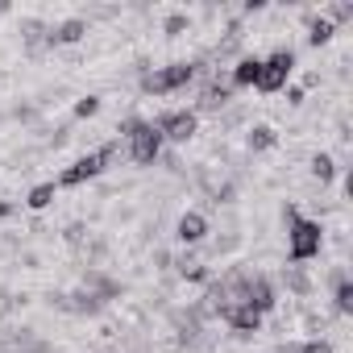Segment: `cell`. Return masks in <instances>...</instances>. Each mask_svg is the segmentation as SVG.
Returning <instances> with one entry per match:
<instances>
[{
    "mask_svg": "<svg viewBox=\"0 0 353 353\" xmlns=\"http://www.w3.org/2000/svg\"><path fill=\"white\" fill-rule=\"evenodd\" d=\"M320 245H324V229H320V221H291L287 225V262H295V266H303V262H312V258H320Z\"/></svg>",
    "mask_w": 353,
    "mask_h": 353,
    "instance_id": "2",
    "label": "cell"
},
{
    "mask_svg": "<svg viewBox=\"0 0 353 353\" xmlns=\"http://www.w3.org/2000/svg\"><path fill=\"white\" fill-rule=\"evenodd\" d=\"M83 291H92L96 299H104V303H108V299H117V295H121V283H117V279H108V274H100V270H88V274H83Z\"/></svg>",
    "mask_w": 353,
    "mask_h": 353,
    "instance_id": "14",
    "label": "cell"
},
{
    "mask_svg": "<svg viewBox=\"0 0 353 353\" xmlns=\"http://www.w3.org/2000/svg\"><path fill=\"white\" fill-rule=\"evenodd\" d=\"M332 26L336 21H353V5H349V0H341V5H332V17H328Z\"/></svg>",
    "mask_w": 353,
    "mask_h": 353,
    "instance_id": "25",
    "label": "cell"
},
{
    "mask_svg": "<svg viewBox=\"0 0 353 353\" xmlns=\"http://www.w3.org/2000/svg\"><path fill=\"white\" fill-rule=\"evenodd\" d=\"M117 137H125V145H129V158L137 162V166H154L158 158H162V133L150 125V121H141V117H129L125 125H121V133Z\"/></svg>",
    "mask_w": 353,
    "mask_h": 353,
    "instance_id": "1",
    "label": "cell"
},
{
    "mask_svg": "<svg viewBox=\"0 0 353 353\" xmlns=\"http://www.w3.org/2000/svg\"><path fill=\"white\" fill-rule=\"evenodd\" d=\"M287 104H303V88H287Z\"/></svg>",
    "mask_w": 353,
    "mask_h": 353,
    "instance_id": "28",
    "label": "cell"
},
{
    "mask_svg": "<svg viewBox=\"0 0 353 353\" xmlns=\"http://www.w3.org/2000/svg\"><path fill=\"white\" fill-rule=\"evenodd\" d=\"M158 133H162V141H170V145H188L192 137H196V112H188V108H174V112H162L158 121H150Z\"/></svg>",
    "mask_w": 353,
    "mask_h": 353,
    "instance_id": "5",
    "label": "cell"
},
{
    "mask_svg": "<svg viewBox=\"0 0 353 353\" xmlns=\"http://www.w3.org/2000/svg\"><path fill=\"white\" fill-rule=\"evenodd\" d=\"M245 141H250V150H254V154H262V150H274V141H279V133H274L270 125H254Z\"/></svg>",
    "mask_w": 353,
    "mask_h": 353,
    "instance_id": "19",
    "label": "cell"
},
{
    "mask_svg": "<svg viewBox=\"0 0 353 353\" xmlns=\"http://www.w3.org/2000/svg\"><path fill=\"white\" fill-rule=\"evenodd\" d=\"M54 196H59V188H54V183H38V188L26 196V208L42 212V208H50V204H54Z\"/></svg>",
    "mask_w": 353,
    "mask_h": 353,
    "instance_id": "20",
    "label": "cell"
},
{
    "mask_svg": "<svg viewBox=\"0 0 353 353\" xmlns=\"http://www.w3.org/2000/svg\"><path fill=\"white\" fill-rule=\"evenodd\" d=\"M291 71H295V50H291V46H287V50H274L270 59H262L254 88H258V92H283Z\"/></svg>",
    "mask_w": 353,
    "mask_h": 353,
    "instance_id": "4",
    "label": "cell"
},
{
    "mask_svg": "<svg viewBox=\"0 0 353 353\" xmlns=\"http://www.w3.org/2000/svg\"><path fill=\"white\" fill-rule=\"evenodd\" d=\"M283 283H287V291H291V295H299V299H307V295H312V287H316V283L307 279V270H303V266H295V262H291V266H283Z\"/></svg>",
    "mask_w": 353,
    "mask_h": 353,
    "instance_id": "16",
    "label": "cell"
},
{
    "mask_svg": "<svg viewBox=\"0 0 353 353\" xmlns=\"http://www.w3.org/2000/svg\"><path fill=\"white\" fill-rule=\"evenodd\" d=\"M332 34H336V26H332L328 17H312V21H307V46H316V50H320V46H328V42H332Z\"/></svg>",
    "mask_w": 353,
    "mask_h": 353,
    "instance_id": "17",
    "label": "cell"
},
{
    "mask_svg": "<svg viewBox=\"0 0 353 353\" xmlns=\"http://www.w3.org/2000/svg\"><path fill=\"white\" fill-rule=\"evenodd\" d=\"M174 237H179L183 245H200L208 237V216L204 212H183L179 221H174Z\"/></svg>",
    "mask_w": 353,
    "mask_h": 353,
    "instance_id": "9",
    "label": "cell"
},
{
    "mask_svg": "<svg viewBox=\"0 0 353 353\" xmlns=\"http://www.w3.org/2000/svg\"><path fill=\"white\" fill-rule=\"evenodd\" d=\"M104 170V158L92 150V154H83V158H75L59 179H54V188H79V183H88V179H96V174Z\"/></svg>",
    "mask_w": 353,
    "mask_h": 353,
    "instance_id": "6",
    "label": "cell"
},
{
    "mask_svg": "<svg viewBox=\"0 0 353 353\" xmlns=\"http://www.w3.org/2000/svg\"><path fill=\"white\" fill-rule=\"evenodd\" d=\"M229 100H233V88H229V83H221V79H212V83L200 92V112H221Z\"/></svg>",
    "mask_w": 353,
    "mask_h": 353,
    "instance_id": "13",
    "label": "cell"
},
{
    "mask_svg": "<svg viewBox=\"0 0 353 353\" xmlns=\"http://www.w3.org/2000/svg\"><path fill=\"white\" fill-rule=\"evenodd\" d=\"M83 34H88V21L83 17H67V21L50 26V46H75V42H83Z\"/></svg>",
    "mask_w": 353,
    "mask_h": 353,
    "instance_id": "11",
    "label": "cell"
},
{
    "mask_svg": "<svg viewBox=\"0 0 353 353\" xmlns=\"http://www.w3.org/2000/svg\"><path fill=\"white\" fill-rule=\"evenodd\" d=\"M307 170H312V179H320V183H332V179H336V162H332L328 154H312Z\"/></svg>",
    "mask_w": 353,
    "mask_h": 353,
    "instance_id": "18",
    "label": "cell"
},
{
    "mask_svg": "<svg viewBox=\"0 0 353 353\" xmlns=\"http://www.w3.org/2000/svg\"><path fill=\"white\" fill-rule=\"evenodd\" d=\"M162 30H166L170 38H179V34L188 30V17H183V13H174V17H166V26H162Z\"/></svg>",
    "mask_w": 353,
    "mask_h": 353,
    "instance_id": "24",
    "label": "cell"
},
{
    "mask_svg": "<svg viewBox=\"0 0 353 353\" xmlns=\"http://www.w3.org/2000/svg\"><path fill=\"white\" fill-rule=\"evenodd\" d=\"M170 266V254L166 250H154V270H166Z\"/></svg>",
    "mask_w": 353,
    "mask_h": 353,
    "instance_id": "27",
    "label": "cell"
},
{
    "mask_svg": "<svg viewBox=\"0 0 353 353\" xmlns=\"http://www.w3.org/2000/svg\"><path fill=\"white\" fill-rule=\"evenodd\" d=\"M200 63H170L162 71H141V96H166V92H179L196 79Z\"/></svg>",
    "mask_w": 353,
    "mask_h": 353,
    "instance_id": "3",
    "label": "cell"
},
{
    "mask_svg": "<svg viewBox=\"0 0 353 353\" xmlns=\"http://www.w3.org/2000/svg\"><path fill=\"white\" fill-rule=\"evenodd\" d=\"M50 299H54L63 312H71V316H96V312L104 307V299H96V295H92V291H83V287H79V291H71V295H50Z\"/></svg>",
    "mask_w": 353,
    "mask_h": 353,
    "instance_id": "8",
    "label": "cell"
},
{
    "mask_svg": "<svg viewBox=\"0 0 353 353\" xmlns=\"http://www.w3.org/2000/svg\"><path fill=\"white\" fill-rule=\"evenodd\" d=\"M67 241L79 245V241H83V225H67Z\"/></svg>",
    "mask_w": 353,
    "mask_h": 353,
    "instance_id": "26",
    "label": "cell"
},
{
    "mask_svg": "<svg viewBox=\"0 0 353 353\" xmlns=\"http://www.w3.org/2000/svg\"><path fill=\"white\" fill-rule=\"evenodd\" d=\"M332 307H336L341 316L353 312V283H349V274H345L341 283H332Z\"/></svg>",
    "mask_w": 353,
    "mask_h": 353,
    "instance_id": "21",
    "label": "cell"
},
{
    "mask_svg": "<svg viewBox=\"0 0 353 353\" xmlns=\"http://www.w3.org/2000/svg\"><path fill=\"white\" fill-rule=\"evenodd\" d=\"M274 353H332V345L316 336V341H299V345H279Z\"/></svg>",
    "mask_w": 353,
    "mask_h": 353,
    "instance_id": "22",
    "label": "cell"
},
{
    "mask_svg": "<svg viewBox=\"0 0 353 353\" xmlns=\"http://www.w3.org/2000/svg\"><path fill=\"white\" fill-rule=\"evenodd\" d=\"M221 320H229V324L237 328V336H254V332L262 328V312H258V307H250V303H237V307H229Z\"/></svg>",
    "mask_w": 353,
    "mask_h": 353,
    "instance_id": "10",
    "label": "cell"
},
{
    "mask_svg": "<svg viewBox=\"0 0 353 353\" xmlns=\"http://www.w3.org/2000/svg\"><path fill=\"white\" fill-rule=\"evenodd\" d=\"M5 216H13V204H5V200H0V221H5Z\"/></svg>",
    "mask_w": 353,
    "mask_h": 353,
    "instance_id": "29",
    "label": "cell"
},
{
    "mask_svg": "<svg viewBox=\"0 0 353 353\" xmlns=\"http://www.w3.org/2000/svg\"><path fill=\"white\" fill-rule=\"evenodd\" d=\"M21 38H26V50L30 54H38L42 46H50V26H42V21H21Z\"/></svg>",
    "mask_w": 353,
    "mask_h": 353,
    "instance_id": "15",
    "label": "cell"
},
{
    "mask_svg": "<svg viewBox=\"0 0 353 353\" xmlns=\"http://www.w3.org/2000/svg\"><path fill=\"white\" fill-rule=\"evenodd\" d=\"M245 303H250V307H258L262 316H266V312H274V303H279V295H274V283H270L266 274L250 270V274H245Z\"/></svg>",
    "mask_w": 353,
    "mask_h": 353,
    "instance_id": "7",
    "label": "cell"
},
{
    "mask_svg": "<svg viewBox=\"0 0 353 353\" xmlns=\"http://www.w3.org/2000/svg\"><path fill=\"white\" fill-rule=\"evenodd\" d=\"M258 67H262L258 54H241L237 67H233V75H229V88H254L258 83Z\"/></svg>",
    "mask_w": 353,
    "mask_h": 353,
    "instance_id": "12",
    "label": "cell"
},
{
    "mask_svg": "<svg viewBox=\"0 0 353 353\" xmlns=\"http://www.w3.org/2000/svg\"><path fill=\"white\" fill-rule=\"evenodd\" d=\"M100 112V100L96 96H83L79 104H75V121H88V117H96Z\"/></svg>",
    "mask_w": 353,
    "mask_h": 353,
    "instance_id": "23",
    "label": "cell"
}]
</instances>
